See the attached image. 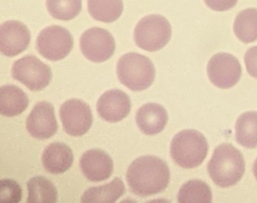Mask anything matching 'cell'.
<instances>
[{
    "label": "cell",
    "mask_w": 257,
    "mask_h": 203,
    "mask_svg": "<svg viewBox=\"0 0 257 203\" xmlns=\"http://www.w3.org/2000/svg\"><path fill=\"white\" fill-rule=\"evenodd\" d=\"M207 76L210 82L222 89L231 88L241 76L238 60L231 54L218 53L210 58L207 64Z\"/></svg>",
    "instance_id": "9"
},
{
    "label": "cell",
    "mask_w": 257,
    "mask_h": 203,
    "mask_svg": "<svg viewBox=\"0 0 257 203\" xmlns=\"http://www.w3.org/2000/svg\"><path fill=\"white\" fill-rule=\"evenodd\" d=\"M208 144L205 137L196 130L186 129L171 141V156L179 166L194 168L199 166L207 155Z\"/></svg>",
    "instance_id": "4"
},
{
    "label": "cell",
    "mask_w": 257,
    "mask_h": 203,
    "mask_svg": "<svg viewBox=\"0 0 257 203\" xmlns=\"http://www.w3.org/2000/svg\"><path fill=\"white\" fill-rule=\"evenodd\" d=\"M209 175L215 184L222 188L234 186L245 171L243 155L229 144L218 146L207 165Z\"/></svg>",
    "instance_id": "2"
},
{
    "label": "cell",
    "mask_w": 257,
    "mask_h": 203,
    "mask_svg": "<svg viewBox=\"0 0 257 203\" xmlns=\"http://www.w3.org/2000/svg\"><path fill=\"white\" fill-rule=\"evenodd\" d=\"M29 99L23 90L16 85H4L0 88V114L16 117L28 108Z\"/></svg>",
    "instance_id": "17"
},
{
    "label": "cell",
    "mask_w": 257,
    "mask_h": 203,
    "mask_svg": "<svg viewBox=\"0 0 257 203\" xmlns=\"http://www.w3.org/2000/svg\"><path fill=\"white\" fill-rule=\"evenodd\" d=\"M171 24L160 15H150L143 18L134 33L135 43L147 52L163 49L171 40Z\"/></svg>",
    "instance_id": "5"
},
{
    "label": "cell",
    "mask_w": 257,
    "mask_h": 203,
    "mask_svg": "<svg viewBox=\"0 0 257 203\" xmlns=\"http://www.w3.org/2000/svg\"><path fill=\"white\" fill-rule=\"evenodd\" d=\"M60 117L64 131L71 136H82L92 126L91 108L79 99H70L64 102L60 110Z\"/></svg>",
    "instance_id": "10"
},
{
    "label": "cell",
    "mask_w": 257,
    "mask_h": 203,
    "mask_svg": "<svg viewBox=\"0 0 257 203\" xmlns=\"http://www.w3.org/2000/svg\"><path fill=\"white\" fill-rule=\"evenodd\" d=\"M122 0H88V10L91 17L103 23H112L122 14Z\"/></svg>",
    "instance_id": "21"
},
{
    "label": "cell",
    "mask_w": 257,
    "mask_h": 203,
    "mask_svg": "<svg viewBox=\"0 0 257 203\" xmlns=\"http://www.w3.org/2000/svg\"><path fill=\"white\" fill-rule=\"evenodd\" d=\"M244 61L248 73L252 77L257 79V46L246 51Z\"/></svg>",
    "instance_id": "26"
},
{
    "label": "cell",
    "mask_w": 257,
    "mask_h": 203,
    "mask_svg": "<svg viewBox=\"0 0 257 203\" xmlns=\"http://www.w3.org/2000/svg\"><path fill=\"white\" fill-rule=\"evenodd\" d=\"M237 1L238 0H204V3L213 11L225 12L233 8Z\"/></svg>",
    "instance_id": "27"
},
{
    "label": "cell",
    "mask_w": 257,
    "mask_h": 203,
    "mask_svg": "<svg viewBox=\"0 0 257 203\" xmlns=\"http://www.w3.org/2000/svg\"><path fill=\"white\" fill-rule=\"evenodd\" d=\"M177 201L180 203H210L212 201V192L204 182L189 180L180 188Z\"/></svg>",
    "instance_id": "23"
},
{
    "label": "cell",
    "mask_w": 257,
    "mask_h": 203,
    "mask_svg": "<svg viewBox=\"0 0 257 203\" xmlns=\"http://www.w3.org/2000/svg\"><path fill=\"white\" fill-rule=\"evenodd\" d=\"M116 72L121 83L134 91L150 88L156 78L153 63L150 58L137 52L121 57L117 64Z\"/></svg>",
    "instance_id": "3"
},
{
    "label": "cell",
    "mask_w": 257,
    "mask_h": 203,
    "mask_svg": "<svg viewBox=\"0 0 257 203\" xmlns=\"http://www.w3.org/2000/svg\"><path fill=\"white\" fill-rule=\"evenodd\" d=\"M252 170H253L254 176H255V179L257 180V159H255V162H254L253 168H252Z\"/></svg>",
    "instance_id": "28"
},
{
    "label": "cell",
    "mask_w": 257,
    "mask_h": 203,
    "mask_svg": "<svg viewBox=\"0 0 257 203\" xmlns=\"http://www.w3.org/2000/svg\"><path fill=\"white\" fill-rule=\"evenodd\" d=\"M234 32L243 43L257 40V9H246L238 13L234 21Z\"/></svg>",
    "instance_id": "22"
},
{
    "label": "cell",
    "mask_w": 257,
    "mask_h": 203,
    "mask_svg": "<svg viewBox=\"0 0 257 203\" xmlns=\"http://www.w3.org/2000/svg\"><path fill=\"white\" fill-rule=\"evenodd\" d=\"M168 120V112L159 104H146L138 110L136 114L138 127L147 135H156L162 132Z\"/></svg>",
    "instance_id": "15"
},
{
    "label": "cell",
    "mask_w": 257,
    "mask_h": 203,
    "mask_svg": "<svg viewBox=\"0 0 257 203\" xmlns=\"http://www.w3.org/2000/svg\"><path fill=\"white\" fill-rule=\"evenodd\" d=\"M58 129L53 105L47 102L37 103L27 120V129L31 136L38 140L49 139Z\"/></svg>",
    "instance_id": "12"
},
{
    "label": "cell",
    "mask_w": 257,
    "mask_h": 203,
    "mask_svg": "<svg viewBox=\"0 0 257 203\" xmlns=\"http://www.w3.org/2000/svg\"><path fill=\"white\" fill-rule=\"evenodd\" d=\"M22 198L20 185L12 179H3L0 181V202L18 203Z\"/></svg>",
    "instance_id": "25"
},
{
    "label": "cell",
    "mask_w": 257,
    "mask_h": 203,
    "mask_svg": "<svg viewBox=\"0 0 257 203\" xmlns=\"http://www.w3.org/2000/svg\"><path fill=\"white\" fill-rule=\"evenodd\" d=\"M235 138L242 147L253 149L257 147V112L249 111L241 114L235 125Z\"/></svg>",
    "instance_id": "19"
},
{
    "label": "cell",
    "mask_w": 257,
    "mask_h": 203,
    "mask_svg": "<svg viewBox=\"0 0 257 203\" xmlns=\"http://www.w3.org/2000/svg\"><path fill=\"white\" fill-rule=\"evenodd\" d=\"M28 203H55L58 201V191L51 180L37 176L28 180Z\"/></svg>",
    "instance_id": "20"
},
{
    "label": "cell",
    "mask_w": 257,
    "mask_h": 203,
    "mask_svg": "<svg viewBox=\"0 0 257 203\" xmlns=\"http://www.w3.org/2000/svg\"><path fill=\"white\" fill-rule=\"evenodd\" d=\"M124 192L125 188L122 180L115 177L107 184L87 189L82 194L81 201L85 203H113L123 195Z\"/></svg>",
    "instance_id": "18"
},
{
    "label": "cell",
    "mask_w": 257,
    "mask_h": 203,
    "mask_svg": "<svg viewBox=\"0 0 257 203\" xmlns=\"http://www.w3.org/2000/svg\"><path fill=\"white\" fill-rule=\"evenodd\" d=\"M46 7L54 19L70 21L80 13L82 0H46Z\"/></svg>",
    "instance_id": "24"
},
{
    "label": "cell",
    "mask_w": 257,
    "mask_h": 203,
    "mask_svg": "<svg viewBox=\"0 0 257 203\" xmlns=\"http://www.w3.org/2000/svg\"><path fill=\"white\" fill-rule=\"evenodd\" d=\"M73 151L63 143H52L44 150L42 156L43 167L48 172L53 174H62L73 165Z\"/></svg>",
    "instance_id": "16"
},
{
    "label": "cell",
    "mask_w": 257,
    "mask_h": 203,
    "mask_svg": "<svg viewBox=\"0 0 257 203\" xmlns=\"http://www.w3.org/2000/svg\"><path fill=\"white\" fill-rule=\"evenodd\" d=\"M12 73L15 79L33 91L44 89L52 79L50 67L34 55H28L16 61Z\"/></svg>",
    "instance_id": "6"
},
{
    "label": "cell",
    "mask_w": 257,
    "mask_h": 203,
    "mask_svg": "<svg viewBox=\"0 0 257 203\" xmlns=\"http://www.w3.org/2000/svg\"><path fill=\"white\" fill-rule=\"evenodd\" d=\"M132 109L130 97L119 89L106 91L99 98L97 113L105 121L118 123L127 117Z\"/></svg>",
    "instance_id": "13"
},
{
    "label": "cell",
    "mask_w": 257,
    "mask_h": 203,
    "mask_svg": "<svg viewBox=\"0 0 257 203\" xmlns=\"http://www.w3.org/2000/svg\"><path fill=\"white\" fill-rule=\"evenodd\" d=\"M80 49L84 56L95 63L109 60L115 50V42L112 34L100 28L87 30L80 38Z\"/></svg>",
    "instance_id": "8"
},
{
    "label": "cell",
    "mask_w": 257,
    "mask_h": 203,
    "mask_svg": "<svg viewBox=\"0 0 257 203\" xmlns=\"http://www.w3.org/2000/svg\"><path fill=\"white\" fill-rule=\"evenodd\" d=\"M28 27L19 21H8L0 27V51L6 56H17L25 52L31 43Z\"/></svg>",
    "instance_id": "11"
},
{
    "label": "cell",
    "mask_w": 257,
    "mask_h": 203,
    "mask_svg": "<svg viewBox=\"0 0 257 203\" xmlns=\"http://www.w3.org/2000/svg\"><path fill=\"white\" fill-rule=\"evenodd\" d=\"M73 47V37L62 27H48L37 37V49L39 53L49 61L64 59L70 53Z\"/></svg>",
    "instance_id": "7"
},
{
    "label": "cell",
    "mask_w": 257,
    "mask_h": 203,
    "mask_svg": "<svg viewBox=\"0 0 257 203\" xmlns=\"http://www.w3.org/2000/svg\"><path fill=\"white\" fill-rule=\"evenodd\" d=\"M171 174L165 161L154 156L135 159L127 168L126 180L130 190L141 197L163 192L169 184Z\"/></svg>",
    "instance_id": "1"
},
{
    "label": "cell",
    "mask_w": 257,
    "mask_h": 203,
    "mask_svg": "<svg viewBox=\"0 0 257 203\" xmlns=\"http://www.w3.org/2000/svg\"><path fill=\"white\" fill-rule=\"evenodd\" d=\"M79 166L82 174L88 180L100 182L107 180L112 175L113 161L106 152L93 149L82 155Z\"/></svg>",
    "instance_id": "14"
}]
</instances>
